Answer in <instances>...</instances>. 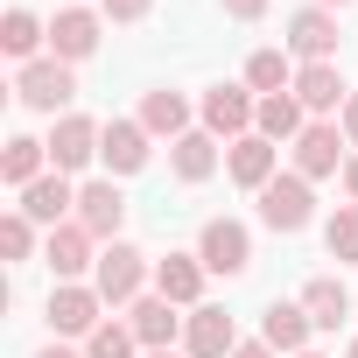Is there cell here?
I'll return each mask as SVG.
<instances>
[{"label":"cell","instance_id":"obj_36","mask_svg":"<svg viewBox=\"0 0 358 358\" xmlns=\"http://www.w3.org/2000/svg\"><path fill=\"white\" fill-rule=\"evenodd\" d=\"M36 358H85V351H71V344H64V337H57V344H43V351H36Z\"/></svg>","mask_w":358,"mask_h":358},{"label":"cell","instance_id":"obj_1","mask_svg":"<svg viewBox=\"0 0 358 358\" xmlns=\"http://www.w3.org/2000/svg\"><path fill=\"white\" fill-rule=\"evenodd\" d=\"M148 281H155V267H148V253H141V246H127V239L99 246V267H92V288L106 295V309H134V302L148 295Z\"/></svg>","mask_w":358,"mask_h":358},{"label":"cell","instance_id":"obj_40","mask_svg":"<svg viewBox=\"0 0 358 358\" xmlns=\"http://www.w3.org/2000/svg\"><path fill=\"white\" fill-rule=\"evenodd\" d=\"M302 358H323V351H302Z\"/></svg>","mask_w":358,"mask_h":358},{"label":"cell","instance_id":"obj_38","mask_svg":"<svg viewBox=\"0 0 358 358\" xmlns=\"http://www.w3.org/2000/svg\"><path fill=\"white\" fill-rule=\"evenodd\" d=\"M316 8H330V15H337V8H351V0H316Z\"/></svg>","mask_w":358,"mask_h":358},{"label":"cell","instance_id":"obj_2","mask_svg":"<svg viewBox=\"0 0 358 358\" xmlns=\"http://www.w3.org/2000/svg\"><path fill=\"white\" fill-rule=\"evenodd\" d=\"M15 99H22L29 113L64 120V113H71V99H78V78H71V64H64V57H36V64H22V71H15Z\"/></svg>","mask_w":358,"mask_h":358},{"label":"cell","instance_id":"obj_29","mask_svg":"<svg viewBox=\"0 0 358 358\" xmlns=\"http://www.w3.org/2000/svg\"><path fill=\"white\" fill-rule=\"evenodd\" d=\"M323 246H330V260H337V267H344V260H358V204H337V211H330Z\"/></svg>","mask_w":358,"mask_h":358},{"label":"cell","instance_id":"obj_9","mask_svg":"<svg viewBox=\"0 0 358 358\" xmlns=\"http://www.w3.org/2000/svg\"><path fill=\"white\" fill-rule=\"evenodd\" d=\"M22 218H36L43 232H57V225H71L78 218V183H71V176L64 169H50V176H36V183L22 190V204H15Z\"/></svg>","mask_w":358,"mask_h":358},{"label":"cell","instance_id":"obj_8","mask_svg":"<svg viewBox=\"0 0 358 358\" xmlns=\"http://www.w3.org/2000/svg\"><path fill=\"white\" fill-rule=\"evenodd\" d=\"M197 260L211 267V274H246L253 267V232L239 225V218H204V232H197Z\"/></svg>","mask_w":358,"mask_h":358},{"label":"cell","instance_id":"obj_20","mask_svg":"<svg viewBox=\"0 0 358 358\" xmlns=\"http://www.w3.org/2000/svg\"><path fill=\"white\" fill-rule=\"evenodd\" d=\"M309 330H316V323H309L302 302H274V309L260 316V344L281 351V358H302V351H309Z\"/></svg>","mask_w":358,"mask_h":358},{"label":"cell","instance_id":"obj_35","mask_svg":"<svg viewBox=\"0 0 358 358\" xmlns=\"http://www.w3.org/2000/svg\"><path fill=\"white\" fill-rule=\"evenodd\" d=\"M232 358H281V351H267V344H260V337H253V344H239V351H232Z\"/></svg>","mask_w":358,"mask_h":358},{"label":"cell","instance_id":"obj_22","mask_svg":"<svg viewBox=\"0 0 358 358\" xmlns=\"http://www.w3.org/2000/svg\"><path fill=\"white\" fill-rule=\"evenodd\" d=\"M169 169H176V183H211L218 176V141L204 127H190L183 141H169Z\"/></svg>","mask_w":358,"mask_h":358},{"label":"cell","instance_id":"obj_13","mask_svg":"<svg viewBox=\"0 0 358 358\" xmlns=\"http://www.w3.org/2000/svg\"><path fill=\"white\" fill-rule=\"evenodd\" d=\"M155 134L141 127V120H106V141H99V162H106V176H113V183H120V176H141L148 169V148Z\"/></svg>","mask_w":358,"mask_h":358},{"label":"cell","instance_id":"obj_28","mask_svg":"<svg viewBox=\"0 0 358 358\" xmlns=\"http://www.w3.org/2000/svg\"><path fill=\"white\" fill-rule=\"evenodd\" d=\"M85 358H141V337H134V323H99L92 337H85Z\"/></svg>","mask_w":358,"mask_h":358},{"label":"cell","instance_id":"obj_33","mask_svg":"<svg viewBox=\"0 0 358 358\" xmlns=\"http://www.w3.org/2000/svg\"><path fill=\"white\" fill-rule=\"evenodd\" d=\"M337 127H344V141H351V148H358V92H351V99H344V113H337Z\"/></svg>","mask_w":358,"mask_h":358},{"label":"cell","instance_id":"obj_4","mask_svg":"<svg viewBox=\"0 0 358 358\" xmlns=\"http://www.w3.org/2000/svg\"><path fill=\"white\" fill-rule=\"evenodd\" d=\"M253 113H260V99H253L246 85H211V92L197 99V120H204V134H211V141H225V148L253 134Z\"/></svg>","mask_w":358,"mask_h":358},{"label":"cell","instance_id":"obj_14","mask_svg":"<svg viewBox=\"0 0 358 358\" xmlns=\"http://www.w3.org/2000/svg\"><path fill=\"white\" fill-rule=\"evenodd\" d=\"M225 176H232L239 190H253V197H260L274 176H281V148H274V141H260V134H246V141H232V148H225Z\"/></svg>","mask_w":358,"mask_h":358},{"label":"cell","instance_id":"obj_32","mask_svg":"<svg viewBox=\"0 0 358 358\" xmlns=\"http://www.w3.org/2000/svg\"><path fill=\"white\" fill-rule=\"evenodd\" d=\"M218 8H225L232 22H260V15H267V0H218Z\"/></svg>","mask_w":358,"mask_h":358},{"label":"cell","instance_id":"obj_16","mask_svg":"<svg viewBox=\"0 0 358 358\" xmlns=\"http://www.w3.org/2000/svg\"><path fill=\"white\" fill-rule=\"evenodd\" d=\"M295 99H302L309 120H337L344 99H351V85H344L337 64H302V71H295Z\"/></svg>","mask_w":358,"mask_h":358},{"label":"cell","instance_id":"obj_21","mask_svg":"<svg viewBox=\"0 0 358 358\" xmlns=\"http://www.w3.org/2000/svg\"><path fill=\"white\" fill-rule=\"evenodd\" d=\"M134 120H141L155 141H183V134H190V99H183V92H169V85H155V92L141 99Z\"/></svg>","mask_w":358,"mask_h":358},{"label":"cell","instance_id":"obj_23","mask_svg":"<svg viewBox=\"0 0 358 358\" xmlns=\"http://www.w3.org/2000/svg\"><path fill=\"white\" fill-rule=\"evenodd\" d=\"M309 127V113H302V99L295 92H274V99H260V113H253V134L260 141H274V148H295V134Z\"/></svg>","mask_w":358,"mask_h":358},{"label":"cell","instance_id":"obj_5","mask_svg":"<svg viewBox=\"0 0 358 358\" xmlns=\"http://www.w3.org/2000/svg\"><path fill=\"white\" fill-rule=\"evenodd\" d=\"M344 148H351V141H344V127H337V120H309V127L295 134V148H288V155H295V176L323 183V176H344V162H351Z\"/></svg>","mask_w":358,"mask_h":358},{"label":"cell","instance_id":"obj_12","mask_svg":"<svg viewBox=\"0 0 358 358\" xmlns=\"http://www.w3.org/2000/svg\"><path fill=\"white\" fill-rule=\"evenodd\" d=\"M43 260H50V274H57V281H85V274L99 267V239L71 218V225L43 232Z\"/></svg>","mask_w":358,"mask_h":358},{"label":"cell","instance_id":"obj_11","mask_svg":"<svg viewBox=\"0 0 358 358\" xmlns=\"http://www.w3.org/2000/svg\"><path fill=\"white\" fill-rule=\"evenodd\" d=\"M99 141H106V127H99V120H85V113H64V120L50 127V169H64V176L92 169V162H99Z\"/></svg>","mask_w":358,"mask_h":358},{"label":"cell","instance_id":"obj_41","mask_svg":"<svg viewBox=\"0 0 358 358\" xmlns=\"http://www.w3.org/2000/svg\"><path fill=\"white\" fill-rule=\"evenodd\" d=\"M71 8H85V0H71Z\"/></svg>","mask_w":358,"mask_h":358},{"label":"cell","instance_id":"obj_34","mask_svg":"<svg viewBox=\"0 0 358 358\" xmlns=\"http://www.w3.org/2000/svg\"><path fill=\"white\" fill-rule=\"evenodd\" d=\"M337 183H344V197H351V204H358V155H351V162H344V176H337Z\"/></svg>","mask_w":358,"mask_h":358},{"label":"cell","instance_id":"obj_31","mask_svg":"<svg viewBox=\"0 0 358 358\" xmlns=\"http://www.w3.org/2000/svg\"><path fill=\"white\" fill-rule=\"evenodd\" d=\"M99 15H106V22H148L155 0H99Z\"/></svg>","mask_w":358,"mask_h":358},{"label":"cell","instance_id":"obj_27","mask_svg":"<svg viewBox=\"0 0 358 358\" xmlns=\"http://www.w3.org/2000/svg\"><path fill=\"white\" fill-rule=\"evenodd\" d=\"M295 302L309 309V323H316V330H337V323L351 316V288H344L337 274H316V281H309V288H302Z\"/></svg>","mask_w":358,"mask_h":358},{"label":"cell","instance_id":"obj_30","mask_svg":"<svg viewBox=\"0 0 358 358\" xmlns=\"http://www.w3.org/2000/svg\"><path fill=\"white\" fill-rule=\"evenodd\" d=\"M36 218H22V211H8V218H0V253H8V260H36Z\"/></svg>","mask_w":358,"mask_h":358},{"label":"cell","instance_id":"obj_19","mask_svg":"<svg viewBox=\"0 0 358 358\" xmlns=\"http://www.w3.org/2000/svg\"><path fill=\"white\" fill-rule=\"evenodd\" d=\"M127 323H134L141 351H169L176 337H183V323H190V316H176V302H169V295H141V302L127 309Z\"/></svg>","mask_w":358,"mask_h":358},{"label":"cell","instance_id":"obj_3","mask_svg":"<svg viewBox=\"0 0 358 358\" xmlns=\"http://www.w3.org/2000/svg\"><path fill=\"white\" fill-rule=\"evenodd\" d=\"M309 218H316V183L295 176V169H281L274 183L260 190V225H267V232H302Z\"/></svg>","mask_w":358,"mask_h":358},{"label":"cell","instance_id":"obj_25","mask_svg":"<svg viewBox=\"0 0 358 358\" xmlns=\"http://www.w3.org/2000/svg\"><path fill=\"white\" fill-rule=\"evenodd\" d=\"M0 50H8L15 64L50 57V22H36L29 8H8V15H0Z\"/></svg>","mask_w":358,"mask_h":358},{"label":"cell","instance_id":"obj_37","mask_svg":"<svg viewBox=\"0 0 358 358\" xmlns=\"http://www.w3.org/2000/svg\"><path fill=\"white\" fill-rule=\"evenodd\" d=\"M141 358H190V351H141Z\"/></svg>","mask_w":358,"mask_h":358},{"label":"cell","instance_id":"obj_26","mask_svg":"<svg viewBox=\"0 0 358 358\" xmlns=\"http://www.w3.org/2000/svg\"><path fill=\"white\" fill-rule=\"evenodd\" d=\"M295 71H302V64H295L288 50H253V57H246V92H253V99L295 92Z\"/></svg>","mask_w":358,"mask_h":358},{"label":"cell","instance_id":"obj_17","mask_svg":"<svg viewBox=\"0 0 358 358\" xmlns=\"http://www.w3.org/2000/svg\"><path fill=\"white\" fill-rule=\"evenodd\" d=\"M246 337L232 330V316L218 309V302H204V309H190V323H183V351L190 358H232Z\"/></svg>","mask_w":358,"mask_h":358},{"label":"cell","instance_id":"obj_10","mask_svg":"<svg viewBox=\"0 0 358 358\" xmlns=\"http://www.w3.org/2000/svg\"><path fill=\"white\" fill-rule=\"evenodd\" d=\"M78 225H85L99 246L120 239V225H127V197H120L113 176H92V183H78Z\"/></svg>","mask_w":358,"mask_h":358},{"label":"cell","instance_id":"obj_24","mask_svg":"<svg viewBox=\"0 0 358 358\" xmlns=\"http://www.w3.org/2000/svg\"><path fill=\"white\" fill-rule=\"evenodd\" d=\"M0 176H8V190L22 197L36 176H50V141H36V134H15L8 148H0Z\"/></svg>","mask_w":358,"mask_h":358},{"label":"cell","instance_id":"obj_39","mask_svg":"<svg viewBox=\"0 0 358 358\" xmlns=\"http://www.w3.org/2000/svg\"><path fill=\"white\" fill-rule=\"evenodd\" d=\"M344 358H358V337H351V351H344Z\"/></svg>","mask_w":358,"mask_h":358},{"label":"cell","instance_id":"obj_15","mask_svg":"<svg viewBox=\"0 0 358 358\" xmlns=\"http://www.w3.org/2000/svg\"><path fill=\"white\" fill-rule=\"evenodd\" d=\"M99 36H106V15H99V8H64V15L50 22V57L85 64V57L99 50Z\"/></svg>","mask_w":358,"mask_h":358},{"label":"cell","instance_id":"obj_18","mask_svg":"<svg viewBox=\"0 0 358 358\" xmlns=\"http://www.w3.org/2000/svg\"><path fill=\"white\" fill-rule=\"evenodd\" d=\"M204 281H211V267H204L197 253H169V260H155V295H169L176 309H204Z\"/></svg>","mask_w":358,"mask_h":358},{"label":"cell","instance_id":"obj_6","mask_svg":"<svg viewBox=\"0 0 358 358\" xmlns=\"http://www.w3.org/2000/svg\"><path fill=\"white\" fill-rule=\"evenodd\" d=\"M43 316H50V330H57V337H92V330L106 323V295H99L92 281H57Z\"/></svg>","mask_w":358,"mask_h":358},{"label":"cell","instance_id":"obj_7","mask_svg":"<svg viewBox=\"0 0 358 358\" xmlns=\"http://www.w3.org/2000/svg\"><path fill=\"white\" fill-rule=\"evenodd\" d=\"M281 50L295 57V64H337V15L330 8H295L288 15V36H281Z\"/></svg>","mask_w":358,"mask_h":358}]
</instances>
